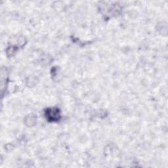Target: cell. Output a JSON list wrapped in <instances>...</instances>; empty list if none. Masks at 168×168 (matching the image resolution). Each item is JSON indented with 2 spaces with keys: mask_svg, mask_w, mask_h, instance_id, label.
Segmentation results:
<instances>
[{
  "mask_svg": "<svg viewBox=\"0 0 168 168\" xmlns=\"http://www.w3.org/2000/svg\"><path fill=\"white\" fill-rule=\"evenodd\" d=\"M52 112H53V114L51 113V110H48L47 111V117L50 120H59V117H60V114L59 113V110L58 109H55V108H52Z\"/></svg>",
  "mask_w": 168,
  "mask_h": 168,
  "instance_id": "1",
  "label": "cell"
}]
</instances>
